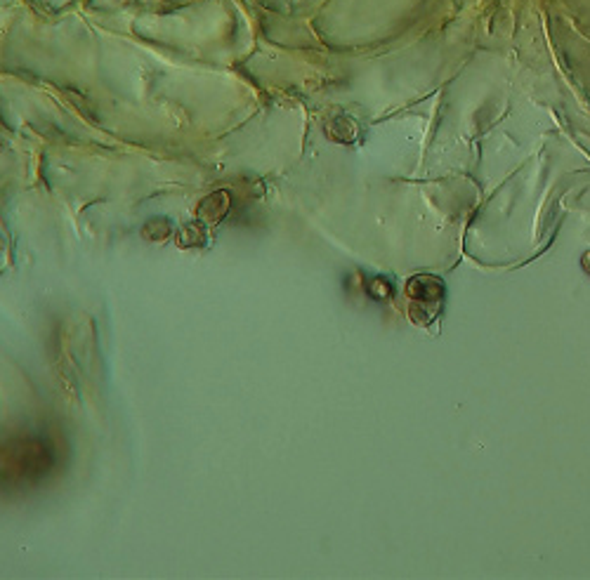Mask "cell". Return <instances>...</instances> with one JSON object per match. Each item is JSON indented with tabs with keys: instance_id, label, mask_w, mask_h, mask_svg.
Returning <instances> with one entry per match:
<instances>
[{
	"instance_id": "cell-2",
	"label": "cell",
	"mask_w": 590,
	"mask_h": 580,
	"mask_svg": "<svg viewBox=\"0 0 590 580\" xmlns=\"http://www.w3.org/2000/svg\"><path fill=\"white\" fill-rule=\"evenodd\" d=\"M227 203L229 196L225 192L213 194V196H208L201 203V217H204L205 222H210V225H216V222H220L222 217L227 215Z\"/></svg>"
},
{
	"instance_id": "cell-1",
	"label": "cell",
	"mask_w": 590,
	"mask_h": 580,
	"mask_svg": "<svg viewBox=\"0 0 590 580\" xmlns=\"http://www.w3.org/2000/svg\"><path fill=\"white\" fill-rule=\"evenodd\" d=\"M406 295H409V314L414 323L418 326H427L437 319L444 304V286L439 279L435 277H416L411 279L406 286Z\"/></svg>"
}]
</instances>
